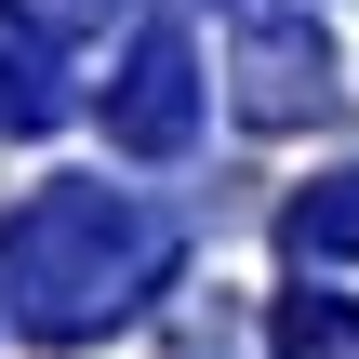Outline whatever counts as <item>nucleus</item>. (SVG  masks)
<instances>
[{"mask_svg":"<svg viewBox=\"0 0 359 359\" xmlns=\"http://www.w3.org/2000/svg\"><path fill=\"white\" fill-rule=\"evenodd\" d=\"M187 266V226L133 187H40L0 213V320L40 346H93L120 320H147Z\"/></svg>","mask_w":359,"mask_h":359,"instance_id":"f257e3e1","label":"nucleus"},{"mask_svg":"<svg viewBox=\"0 0 359 359\" xmlns=\"http://www.w3.org/2000/svg\"><path fill=\"white\" fill-rule=\"evenodd\" d=\"M333 107H346V53L320 40V13H253L240 27V120L293 133V120H333Z\"/></svg>","mask_w":359,"mask_h":359,"instance_id":"f03ea898","label":"nucleus"},{"mask_svg":"<svg viewBox=\"0 0 359 359\" xmlns=\"http://www.w3.org/2000/svg\"><path fill=\"white\" fill-rule=\"evenodd\" d=\"M187 133H200V53H187V27H133V53L107 80V147L173 160Z\"/></svg>","mask_w":359,"mask_h":359,"instance_id":"7ed1b4c3","label":"nucleus"},{"mask_svg":"<svg viewBox=\"0 0 359 359\" xmlns=\"http://www.w3.org/2000/svg\"><path fill=\"white\" fill-rule=\"evenodd\" d=\"M280 240H293L306 266H359V160H346V173H320V187H293Z\"/></svg>","mask_w":359,"mask_h":359,"instance_id":"20e7f679","label":"nucleus"},{"mask_svg":"<svg viewBox=\"0 0 359 359\" xmlns=\"http://www.w3.org/2000/svg\"><path fill=\"white\" fill-rule=\"evenodd\" d=\"M53 120H67L53 40H40V27H13V40H0V133H53Z\"/></svg>","mask_w":359,"mask_h":359,"instance_id":"39448f33","label":"nucleus"},{"mask_svg":"<svg viewBox=\"0 0 359 359\" xmlns=\"http://www.w3.org/2000/svg\"><path fill=\"white\" fill-rule=\"evenodd\" d=\"M280 359H359V306L346 293H293L280 306Z\"/></svg>","mask_w":359,"mask_h":359,"instance_id":"423d86ee","label":"nucleus"},{"mask_svg":"<svg viewBox=\"0 0 359 359\" xmlns=\"http://www.w3.org/2000/svg\"><path fill=\"white\" fill-rule=\"evenodd\" d=\"M107 0H13V27H40V40H67V27H93Z\"/></svg>","mask_w":359,"mask_h":359,"instance_id":"0eeeda50","label":"nucleus"}]
</instances>
